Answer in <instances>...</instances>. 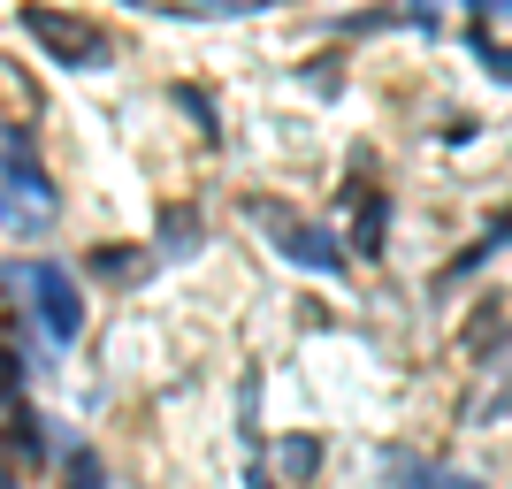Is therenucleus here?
<instances>
[{
  "label": "nucleus",
  "mask_w": 512,
  "mask_h": 489,
  "mask_svg": "<svg viewBox=\"0 0 512 489\" xmlns=\"http://www.w3.org/2000/svg\"><path fill=\"white\" fill-rule=\"evenodd\" d=\"M16 291H31V306H39V329H46L54 344L77 337L85 306H77V283H69L54 260H23V268H16Z\"/></svg>",
  "instance_id": "1"
},
{
  "label": "nucleus",
  "mask_w": 512,
  "mask_h": 489,
  "mask_svg": "<svg viewBox=\"0 0 512 489\" xmlns=\"http://www.w3.org/2000/svg\"><path fill=\"white\" fill-rule=\"evenodd\" d=\"M31 39L46 46V54H54V62H69V69H85L92 54H100V31H92V23H77V16H54V8H31Z\"/></svg>",
  "instance_id": "2"
},
{
  "label": "nucleus",
  "mask_w": 512,
  "mask_h": 489,
  "mask_svg": "<svg viewBox=\"0 0 512 489\" xmlns=\"http://www.w3.org/2000/svg\"><path fill=\"white\" fill-rule=\"evenodd\" d=\"M283 253L299 260V268H321V276H337V268H344V253L314 230V222H291V230H283Z\"/></svg>",
  "instance_id": "3"
},
{
  "label": "nucleus",
  "mask_w": 512,
  "mask_h": 489,
  "mask_svg": "<svg viewBox=\"0 0 512 489\" xmlns=\"http://www.w3.org/2000/svg\"><path fill=\"white\" fill-rule=\"evenodd\" d=\"M352 199H360V222H352V253L375 260V253H383V222H390V207H383V192H352Z\"/></svg>",
  "instance_id": "4"
},
{
  "label": "nucleus",
  "mask_w": 512,
  "mask_h": 489,
  "mask_svg": "<svg viewBox=\"0 0 512 489\" xmlns=\"http://www.w3.org/2000/svg\"><path fill=\"white\" fill-rule=\"evenodd\" d=\"M62 489H107V467H100V451H85V444L69 451V459H62Z\"/></svg>",
  "instance_id": "5"
},
{
  "label": "nucleus",
  "mask_w": 512,
  "mask_h": 489,
  "mask_svg": "<svg viewBox=\"0 0 512 489\" xmlns=\"http://www.w3.org/2000/svg\"><path fill=\"white\" fill-rule=\"evenodd\" d=\"M421 489H482V482H467V474H444V467H406Z\"/></svg>",
  "instance_id": "6"
},
{
  "label": "nucleus",
  "mask_w": 512,
  "mask_h": 489,
  "mask_svg": "<svg viewBox=\"0 0 512 489\" xmlns=\"http://www.w3.org/2000/svg\"><path fill=\"white\" fill-rule=\"evenodd\" d=\"M92 268H100V276H130V268H138V260H130V245H107V253L92 260Z\"/></svg>",
  "instance_id": "7"
},
{
  "label": "nucleus",
  "mask_w": 512,
  "mask_h": 489,
  "mask_svg": "<svg viewBox=\"0 0 512 489\" xmlns=\"http://www.w3.org/2000/svg\"><path fill=\"white\" fill-rule=\"evenodd\" d=\"M482 245H490V253H497V245H512V214H497V230L482 237Z\"/></svg>",
  "instance_id": "8"
},
{
  "label": "nucleus",
  "mask_w": 512,
  "mask_h": 489,
  "mask_svg": "<svg viewBox=\"0 0 512 489\" xmlns=\"http://www.w3.org/2000/svg\"><path fill=\"white\" fill-rule=\"evenodd\" d=\"M0 489H16V482H8V474H0Z\"/></svg>",
  "instance_id": "9"
}]
</instances>
